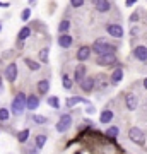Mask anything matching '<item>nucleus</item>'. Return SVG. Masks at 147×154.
I'll list each match as a JSON object with an SVG mask.
<instances>
[{
    "label": "nucleus",
    "mask_w": 147,
    "mask_h": 154,
    "mask_svg": "<svg viewBox=\"0 0 147 154\" xmlns=\"http://www.w3.org/2000/svg\"><path fill=\"white\" fill-rule=\"evenodd\" d=\"M106 31H108L111 36H115V38H121V36H123V28H121L120 24H108Z\"/></svg>",
    "instance_id": "nucleus-7"
},
{
    "label": "nucleus",
    "mask_w": 147,
    "mask_h": 154,
    "mask_svg": "<svg viewBox=\"0 0 147 154\" xmlns=\"http://www.w3.org/2000/svg\"><path fill=\"white\" fill-rule=\"evenodd\" d=\"M86 67L84 65H77L75 67V74H74V79H75V82H79L81 84L82 81H84V79H86Z\"/></svg>",
    "instance_id": "nucleus-9"
},
{
    "label": "nucleus",
    "mask_w": 147,
    "mask_h": 154,
    "mask_svg": "<svg viewBox=\"0 0 147 154\" xmlns=\"http://www.w3.org/2000/svg\"><path fill=\"white\" fill-rule=\"evenodd\" d=\"M0 29H2V24H0Z\"/></svg>",
    "instance_id": "nucleus-38"
},
{
    "label": "nucleus",
    "mask_w": 147,
    "mask_h": 154,
    "mask_svg": "<svg viewBox=\"0 0 147 154\" xmlns=\"http://www.w3.org/2000/svg\"><path fill=\"white\" fill-rule=\"evenodd\" d=\"M79 103H84V105H89V101L87 99H84V98H81V96H74V98H69L67 99V106H75V105H79Z\"/></svg>",
    "instance_id": "nucleus-16"
},
{
    "label": "nucleus",
    "mask_w": 147,
    "mask_h": 154,
    "mask_svg": "<svg viewBox=\"0 0 147 154\" xmlns=\"http://www.w3.org/2000/svg\"><path fill=\"white\" fill-rule=\"evenodd\" d=\"M109 7H111V4H109L108 0H99L98 4H96V9H98L99 12H106V11H109Z\"/></svg>",
    "instance_id": "nucleus-18"
},
{
    "label": "nucleus",
    "mask_w": 147,
    "mask_h": 154,
    "mask_svg": "<svg viewBox=\"0 0 147 154\" xmlns=\"http://www.w3.org/2000/svg\"><path fill=\"white\" fill-rule=\"evenodd\" d=\"M27 139H29V128H24V130H21V132L17 134V140H19V142H26Z\"/></svg>",
    "instance_id": "nucleus-21"
},
{
    "label": "nucleus",
    "mask_w": 147,
    "mask_h": 154,
    "mask_svg": "<svg viewBox=\"0 0 147 154\" xmlns=\"http://www.w3.org/2000/svg\"><path fill=\"white\" fill-rule=\"evenodd\" d=\"M62 79H63V88H65V89H70V88H72V81H70V77L67 75V74H63V77H62Z\"/></svg>",
    "instance_id": "nucleus-30"
},
{
    "label": "nucleus",
    "mask_w": 147,
    "mask_h": 154,
    "mask_svg": "<svg viewBox=\"0 0 147 154\" xmlns=\"http://www.w3.org/2000/svg\"><path fill=\"white\" fill-rule=\"evenodd\" d=\"M144 88L147 89V77H145V79H144Z\"/></svg>",
    "instance_id": "nucleus-35"
},
{
    "label": "nucleus",
    "mask_w": 147,
    "mask_h": 154,
    "mask_svg": "<svg viewBox=\"0 0 147 154\" xmlns=\"http://www.w3.org/2000/svg\"><path fill=\"white\" fill-rule=\"evenodd\" d=\"M133 55H135L137 60H140V62H145L147 60V48L145 46H137L135 50H133Z\"/></svg>",
    "instance_id": "nucleus-10"
},
{
    "label": "nucleus",
    "mask_w": 147,
    "mask_h": 154,
    "mask_svg": "<svg viewBox=\"0 0 147 154\" xmlns=\"http://www.w3.org/2000/svg\"><path fill=\"white\" fill-rule=\"evenodd\" d=\"M86 111L87 113H96V110H94V106L89 103V105H86Z\"/></svg>",
    "instance_id": "nucleus-33"
},
{
    "label": "nucleus",
    "mask_w": 147,
    "mask_h": 154,
    "mask_svg": "<svg viewBox=\"0 0 147 154\" xmlns=\"http://www.w3.org/2000/svg\"><path fill=\"white\" fill-rule=\"evenodd\" d=\"M50 91V82L48 81H39L38 82V93L39 94H46Z\"/></svg>",
    "instance_id": "nucleus-19"
},
{
    "label": "nucleus",
    "mask_w": 147,
    "mask_h": 154,
    "mask_svg": "<svg viewBox=\"0 0 147 154\" xmlns=\"http://www.w3.org/2000/svg\"><path fill=\"white\" fill-rule=\"evenodd\" d=\"M29 17H31V11H29V9H24V11H22V21H27V19H29Z\"/></svg>",
    "instance_id": "nucleus-31"
},
{
    "label": "nucleus",
    "mask_w": 147,
    "mask_h": 154,
    "mask_svg": "<svg viewBox=\"0 0 147 154\" xmlns=\"http://www.w3.org/2000/svg\"><path fill=\"white\" fill-rule=\"evenodd\" d=\"M81 88H82V91H84V93H91V91L94 89V79L86 77V79L81 82Z\"/></svg>",
    "instance_id": "nucleus-13"
},
{
    "label": "nucleus",
    "mask_w": 147,
    "mask_h": 154,
    "mask_svg": "<svg viewBox=\"0 0 147 154\" xmlns=\"http://www.w3.org/2000/svg\"><path fill=\"white\" fill-rule=\"evenodd\" d=\"M118 134H120V128H118V127H109L108 130H106V135H108V137H116V135H118Z\"/></svg>",
    "instance_id": "nucleus-26"
},
{
    "label": "nucleus",
    "mask_w": 147,
    "mask_h": 154,
    "mask_svg": "<svg viewBox=\"0 0 147 154\" xmlns=\"http://www.w3.org/2000/svg\"><path fill=\"white\" fill-rule=\"evenodd\" d=\"M31 2H33V0H31Z\"/></svg>",
    "instance_id": "nucleus-39"
},
{
    "label": "nucleus",
    "mask_w": 147,
    "mask_h": 154,
    "mask_svg": "<svg viewBox=\"0 0 147 154\" xmlns=\"http://www.w3.org/2000/svg\"><path fill=\"white\" fill-rule=\"evenodd\" d=\"M39 106V98L38 96H34V94H31V96H26V108L27 110H36Z\"/></svg>",
    "instance_id": "nucleus-8"
},
{
    "label": "nucleus",
    "mask_w": 147,
    "mask_h": 154,
    "mask_svg": "<svg viewBox=\"0 0 147 154\" xmlns=\"http://www.w3.org/2000/svg\"><path fill=\"white\" fill-rule=\"evenodd\" d=\"M5 77H7V81L9 82H14L17 79V65L16 63H9L5 69Z\"/></svg>",
    "instance_id": "nucleus-5"
},
{
    "label": "nucleus",
    "mask_w": 147,
    "mask_h": 154,
    "mask_svg": "<svg viewBox=\"0 0 147 154\" xmlns=\"http://www.w3.org/2000/svg\"><path fill=\"white\" fill-rule=\"evenodd\" d=\"M128 137L132 142H135L137 146H145V134L142 132L139 127H132L128 130Z\"/></svg>",
    "instance_id": "nucleus-3"
},
{
    "label": "nucleus",
    "mask_w": 147,
    "mask_h": 154,
    "mask_svg": "<svg viewBox=\"0 0 147 154\" xmlns=\"http://www.w3.org/2000/svg\"><path fill=\"white\" fill-rule=\"evenodd\" d=\"M24 62H26V65L31 69V70H39V63L38 62H33L31 58H24Z\"/></svg>",
    "instance_id": "nucleus-25"
},
{
    "label": "nucleus",
    "mask_w": 147,
    "mask_h": 154,
    "mask_svg": "<svg viewBox=\"0 0 147 154\" xmlns=\"http://www.w3.org/2000/svg\"><path fill=\"white\" fill-rule=\"evenodd\" d=\"M113 116H115V113L111 110H103L99 113V122L101 123H109V122L113 120Z\"/></svg>",
    "instance_id": "nucleus-12"
},
{
    "label": "nucleus",
    "mask_w": 147,
    "mask_h": 154,
    "mask_svg": "<svg viewBox=\"0 0 147 154\" xmlns=\"http://www.w3.org/2000/svg\"><path fill=\"white\" fill-rule=\"evenodd\" d=\"M121 79H123V70L121 69H115V72L111 74V82L116 84V82H120Z\"/></svg>",
    "instance_id": "nucleus-17"
},
{
    "label": "nucleus",
    "mask_w": 147,
    "mask_h": 154,
    "mask_svg": "<svg viewBox=\"0 0 147 154\" xmlns=\"http://www.w3.org/2000/svg\"><path fill=\"white\" fill-rule=\"evenodd\" d=\"M24 110H26V94L19 93L12 101V113L14 115H22Z\"/></svg>",
    "instance_id": "nucleus-2"
},
{
    "label": "nucleus",
    "mask_w": 147,
    "mask_h": 154,
    "mask_svg": "<svg viewBox=\"0 0 147 154\" xmlns=\"http://www.w3.org/2000/svg\"><path fill=\"white\" fill-rule=\"evenodd\" d=\"M29 34H31V29H29V28H22L21 31H19V39L24 41L26 38H29Z\"/></svg>",
    "instance_id": "nucleus-27"
},
{
    "label": "nucleus",
    "mask_w": 147,
    "mask_h": 154,
    "mask_svg": "<svg viewBox=\"0 0 147 154\" xmlns=\"http://www.w3.org/2000/svg\"><path fill=\"white\" fill-rule=\"evenodd\" d=\"M89 55H91V48H89V46H81V48H79V51H77V58H79L81 62L87 60V58H89Z\"/></svg>",
    "instance_id": "nucleus-15"
},
{
    "label": "nucleus",
    "mask_w": 147,
    "mask_h": 154,
    "mask_svg": "<svg viewBox=\"0 0 147 154\" xmlns=\"http://www.w3.org/2000/svg\"><path fill=\"white\" fill-rule=\"evenodd\" d=\"M72 127V116L69 115V113H65V115H62L60 118H58V122H57V130L60 134L67 132L69 128Z\"/></svg>",
    "instance_id": "nucleus-4"
},
{
    "label": "nucleus",
    "mask_w": 147,
    "mask_h": 154,
    "mask_svg": "<svg viewBox=\"0 0 147 154\" xmlns=\"http://www.w3.org/2000/svg\"><path fill=\"white\" fill-rule=\"evenodd\" d=\"M11 118V111L7 110V108H2L0 110V122H7Z\"/></svg>",
    "instance_id": "nucleus-28"
},
{
    "label": "nucleus",
    "mask_w": 147,
    "mask_h": 154,
    "mask_svg": "<svg viewBox=\"0 0 147 154\" xmlns=\"http://www.w3.org/2000/svg\"><path fill=\"white\" fill-rule=\"evenodd\" d=\"M69 28H70V22H69V21H62L60 26H58V31H60V34H67Z\"/></svg>",
    "instance_id": "nucleus-23"
},
{
    "label": "nucleus",
    "mask_w": 147,
    "mask_h": 154,
    "mask_svg": "<svg viewBox=\"0 0 147 154\" xmlns=\"http://www.w3.org/2000/svg\"><path fill=\"white\" fill-rule=\"evenodd\" d=\"M98 63L103 67H109L113 65V63H116V57L113 55V53H109V55H101L98 58Z\"/></svg>",
    "instance_id": "nucleus-6"
},
{
    "label": "nucleus",
    "mask_w": 147,
    "mask_h": 154,
    "mask_svg": "<svg viewBox=\"0 0 147 154\" xmlns=\"http://www.w3.org/2000/svg\"><path fill=\"white\" fill-rule=\"evenodd\" d=\"M98 2H99V0H93V4H94V5H96V4H98Z\"/></svg>",
    "instance_id": "nucleus-37"
},
{
    "label": "nucleus",
    "mask_w": 147,
    "mask_h": 154,
    "mask_svg": "<svg viewBox=\"0 0 147 154\" xmlns=\"http://www.w3.org/2000/svg\"><path fill=\"white\" fill-rule=\"evenodd\" d=\"M34 142H36V147L41 149L46 144V135H36V139H34Z\"/></svg>",
    "instance_id": "nucleus-22"
},
{
    "label": "nucleus",
    "mask_w": 147,
    "mask_h": 154,
    "mask_svg": "<svg viewBox=\"0 0 147 154\" xmlns=\"http://www.w3.org/2000/svg\"><path fill=\"white\" fill-rule=\"evenodd\" d=\"M33 122H34V123L43 125V123H46V122H48V118H46V116H41V115H34L33 116Z\"/></svg>",
    "instance_id": "nucleus-29"
},
{
    "label": "nucleus",
    "mask_w": 147,
    "mask_h": 154,
    "mask_svg": "<svg viewBox=\"0 0 147 154\" xmlns=\"http://www.w3.org/2000/svg\"><path fill=\"white\" fill-rule=\"evenodd\" d=\"M93 50L98 53L99 57H101V55H109V53H113L115 46H113V45H109L108 41H104V39H96Z\"/></svg>",
    "instance_id": "nucleus-1"
},
{
    "label": "nucleus",
    "mask_w": 147,
    "mask_h": 154,
    "mask_svg": "<svg viewBox=\"0 0 147 154\" xmlns=\"http://www.w3.org/2000/svg\"><path fill=\"white\" fill-rule=\"evenodd\" d=\"M84 4V0H70V5L72 7H81Z\"/></svg>",
    "instance_id": "nucleus-32"
},
{
    "label": "nucleus",
    "mask_w": 147,
    "mask_h": 154,
    "mask_svg": "<svg viewBox=\"0 0 147 154\" xmlns=\"http://www.w3.org/2000/svg\"><path fill=\"white\" fill-rule=\"evenodd\" d=\"M46 103H48L51 108H55V110H58V108H60V99L57 98V96H50V98L46 99Z\"/></svg>",
    "instance_id": "nucleus-20"
},
{
    "label": "nucleus",
    "mask_w": 147,
    "mask_h": 154,
    "mask_svg": "<svg viewBox=\"0 0 147 154\" xmlns=\"http://www.w3.org/2000/svg\"><path fill=\"white\" fill-rule=\"evenodd\" d=\"M72 43H74V39H72V36H69V34H60V36H58V45H60L62 48H69Z\"/></svg>",
    "instance_id": "nucleus-14"
},
{
    "label": "nucleus",
    "mask_w": 147,
    "mask_h": 154,
    "mask_svg": "<svg viewBox=\"0 0 147 154\" xmlns=\"http://www.w3.org/2000/svg\"><path fill=\"white\" fill-rule=\"evenodd\" d=\"M137 0H127V7H130V5H133Z\"/></svg>",
    "instance_id": "nucleus-34"
},
{
    "label": "nucleus",
    "mask_w": 147,
    "mask_h": 154,
    "mask_svg": "<svg viewBox=\"0 0 147 154\" xmlns=\"http://www.w3.org/2000/svg\"><path fill=\"white\" fill-rule=\"evenodd\" d=\"M127 108H128V110H137V106H139V99H137V96L135 94H128V96H127Z\"/></svg>",
    "instance_id": "nucleus-11"
},
{
    "label": "nucleus",
    "mask_w": 147,
    "mask_h": 154,
    "mask_svg": "<svg viewBox=\"0 0 147 154\" xmlns=\"http://www.w3.org/2000/svg\"><path fill=\"white\" fill-rule=\"evenodd\" d=\"M2 89L4 88H2V77H0V93H2Z\"/></svg>",
    "instance_id": "nucleus-36"
},
{
    "label": "nucleus",
    "mask_w": 147,
    "mask_h": 154,
    "mask_svg": "<svg viewBox=\"0 0 147 154\" xmlns=\"http://www.w3.org/2000/svg\"><path fill=\"white\" fill-rule=\"evenodd\" d=\"M48 55H50V50L48 48L39 50V60L43 62V63H46V62H48Z\"/></svg>",
    "instance_id": "nucleus-24"
}]
</instances>
